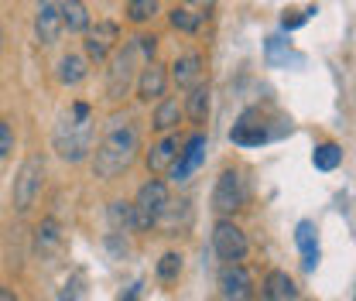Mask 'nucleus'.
I'll use <instances>...</instances> for the list:
<instances>
[{"instance_id":"26","label":"nucleus","mask_w":356,"mask_h":301,"mask_svg":"<svg viewBox=\"0 0 356 301\" xmlns=\"http://www.w3.org/2000/svg\"><path fill=\"white\" fill-rule=\"evenodd\" d=\"M295 55H291V44L284 42V38H277V35H270L267 38V62L270 65H288ZM295 62H302V58H295Z\"/></svg>"},{"instance_id":"11","label":"nucleus","mask_w":356,"mask_h":301,"mask_svg":"<svg viewBox=\"0 0 356 301\" xmlns=\"http://www.w3.org/2000/svg\"><path fill=\"white\" fill-rule=\"evenodd\" d=\"M168 83H172V76L165 72V65H158L154 58L144 62L140 72H137V99H140V103L161 99V96L168 92Z\"/></svg>"},{"instance_id":"10","label":"nucleus","mask_w":356,"mask_h":301,"mask_svg":"<svg viewBox=\"0 0 356 301\" xmlns=\"http://www.w3.org/2000/svg\"><path fill=\"white\" fill-rule=\"evenodd\" d=\"M206 161V133H192L188 140H181L178 161L172 165V181H188V174L199 172V165Z\"/></svg>"},{"instance_id":"1","label":"nucleus","mask_w":356,"mask_h":301,"mask_svg":"<svg viewBox=\"0 0 356 301\" xmlns=\"http://www.w3.org/2000/svg\"><path fill=\"white\" fill-rule=\"evenodd\" d=\"M137 151H140V130L131 117L117 113L110 117V124L103 127L99 140L92 144V174L103 178V181H113L124 172H131V165L137 161Z\"/></svg>"},{"instance_id":"6","label":"nucleus","mask_w":356,"mask_h":301,"mask_svg":"<svg viewBox=\"0 0 356 301\" xmlns=\"http://www.w3.org/2000/svg\"><path fill=\"white\" fill-rule=\"evenodd\" d=\"M247 206V178L236 168H226L213 185V209L220 215H233Z\"/></svg>"},{"instance_id":"20","label":"nucleus","mask_w":356,"mask_h":301,"mask_svg":"<svg viewBox=\"0 0 356 301\" xmlns=\"http://www.w3.org/2000/svg\"><path fill=\"white\" fill-rule=\"evenodd\" d=\"M58 247H62V229H58V222H55V219H42L38 229H35V254H38V257H48V254H55Z\"/></svg>"},{"instance_id":"17","label":"nucleus","mask_w":356,"mask_h":301,"mask_svg":"<svg viewBox=\"0 0 356 301\" xmlns=\"http://www.w3.org/2000/svg\"><path fill=\"white\" fill-rule=\"evenodd\" d=\"M261 295L267 301H291L298 298V288H295V281L284 270H270L264 277V284H261Z\"/></svg>"},{"instance_id":"14","label":"nucleus","mask_w":356,"mask_h":301,"mask_svg":"<svg viewBox=\"0 0 356 301\" xmlns=\"http://www.w3.org/2000/svg\"><path fill=\"white\" fill-rule=\"evenodd\" d=\"M202 72H206V62H202V55L199 51H185V55H178L175 65H172V83L178 89H188L199 86L202 83Z\"/></svg>"},{"instance_id":"3","label":"nucleus","mask_w":356,"mask_h":301,"mask_svg":"<svg viewBox=\"0 0 356 301\" xmlns=\"http://www.w3.org/2000/svg\"><path fill=\"white\" fill-rule=\"evenodd\" d=\"M144 62H147V58L140 55L137 38L127 42L124 48H117V51L110 55V69H106V99L120 103V99L131 92L134 83H137V72H140Z\"/></svg>"},{"instance_id":"32","label":"nucleus","mask_w":356,"mask_h":301,"mask_svg":"<svg viewBox=\"0 0 356 301\" xmlns=\"http://www.w3.org/2000/svg\"><path fill=\"white\" fill-rule=\"evenodd\" d=\"M188 3H199V10H202V14H206V7H209V3H213V0H188Z\"/></svg>"},{"instance_id":"31","label":"nucleus","mask_w":356,"mask_h":301,"mask_svg":"<svg viewBox=\"0 0 356 301\" xmlns=\"http://www.w3.org/2000/svg\"><path fill=\"white\" fill-rule=\"evenodd\" d=\"M0 301H17V295H14V291H7V288H0Z\"/></svg>"},{"instance_id":"9","label":"nucleus","mask_w":356,"mask_h":301,"mask_svg":"<svg viewBox=\"0 0 356 301\" xmlns=\"http://www.w3.org/2000/svg\"><path fill=\"white\" fill-rule=\"evenodd\" d=\"M35 38L38 44L51 48V44L62 38L65 31V21H62V0H35Z\"/></svg>"},{"instance_id":"15","label":"nucleus","mask_w":356,"mask_h":301,"mask_svg":"<svg viewBox=\"0 0 356 301\" xmlns=\"http://www.w3.org/2000/svg\"><path fill=\"white\" fill-rule=\"evenodd\" d=\"M229 140L233 144H240V147H257V144H264L267 140V127L264 120L250 110V113H243L236 124H233V130H229Z\"/></svg>"},{"instance_id":"2","label":"nucleus","mask_w":356,"mask_h":301,"mask_svg":"<svg viewBox=\"0 0 356 301\" xmlns=\"http://www.w3.org/2000/svg\"><path fill=\"white\" fill-rule=\"evenodd\" d=\"M51 144H55V154L69 165H79L92 154V144H96V120H92V106L89 103H72L51 133Z\"/></svg>"},{"instance_id":"25","label":"nucleus","mask_w":356,"mask_h":301,"mask_svg":"<svg viewBox=\"0 0 356 301\" xmlns=\"http://www.w3.org/2000/svg\"><path fill=\"white\" fill-rule=\"evenodd\" d=\"M168 21H172V28L175 31H185V35H195L199 28H202V10H192V7H175L172 14H168Z\"/></svg>"},{"instance_id":"27","label":"nucleus","mask_w":356,"mask_h":301,"mask_svg":"<svg viewBox=\"0 0 356 301\" xmlns=\"http://www.w3.org/2000/svg\"><path fill=\"white\" fill-rule=\"evenodd\" d=\"M158 14V0H127V17L134 24H147Z\"/></svg>"},{"instance_id":"12","label":"nucleus","mask_w":356,"mask_h":301,"mask_svg":"<svg viewBox=\"0 0 356 301\" xmlns=\"http://www.w3.org/2000/svg\"><path fill=\"white\" fill-rule=\"evenodd\" d=\"M220 295L222 298H233V301H243L254 295V277H250V270H247L240 260L226 263L220 270Z\"/></svg>"},{"instance_id":"8","label":"nucleus","mask_w":356,"mask_h":301,"mask_svg":"<svg viewBox=\"0 0 356 301\" xmlns=\"http://www.w3.org/2000/svg\"><path fill=\"white\" fill-rule=\"evenodd\" d=\"M117 42H120V28L117 21H96L86 28V42H83V51H86L89 62H106L113 51H117Z\"/></svg>"},{"instance_id":"18","label":"nucleus","mask_w":356,"mask_h":301,"mask_svg":"<svg viewBox=\"0 0 356 301\" xmlns=\"http://www.w3.org/2000/svg\"><path fill=\"white\" fill-rule=\"evenodd\" d=\"M89 76V58L86 55H62L58 58V83L62 86H79V83H86Z\"/></svg>"},{"instance_id":"28","label":"nucleus","mask_w":356,"mask_h":301,"mask_svg":"<svg viewBox=\"0 0 356 301\" xmlns=\"http://www.w3.org/2000/svg\"><path fill=\"white\" fill-rule=\"evenodd\" d=\"M178 274H181V254H165L158 260V277L161 281H175Z\"/></svg>"},{"instance_id":"29","label":"nucleus","mask_w":356,"mask_h":301,"mask_svg":"<svg viewBox=\"0 0 356 301\" xmlns=\"http://www.w3.org/2000/svg\"><path fill=\"white\" fill-rule=\"evenodd\" d=\"M10 151H14V130H10L7 120H0V161H3Z\"/></svg>"},{"instance_id":"16","label":"nucleus","mask_w":356,"mask_h":301,"mask_svg":"<svg viewBox=\"0 0 356 301\" xmlns=\"http://www.w3.org/2000/svg\"><path fill=\"white\" fill-rule=\"evenodd\" d=\"M181 117H185V106L178 103L175 96H161V99H158V106H154L151 127L158 130V133H172V130H178Z\"/></svg>"},{"instance_id":"13","label":"nucleus","mask_w":356,"mask_h":301,"mask_svg":"<svg viewBox=\"0 0 356 301\" xmlns=\"http://www.w3.org/2000/svg\"><path fill=\"white\" fill-rule=\"evenodd\" d=\"M178 151H181L178 133H165V137H161L158 144H151V151L144 154L147 172H151V174H168V172H172V165L178 161Z\"/></svg>"},{"instance_id":"21","label":"nucleus","mask_w":356,"mask_h":301,"mask_svg":"<svg viewBox=\"0 0 356 301\" xmlns=\"http://www.w3.org/2000/svg\"><path fill=\"white\" fill-rule=\"evenodd\" d=\"M185 117L192 124H206V117H209V86L206 83L188 89V96H185Z\"/></svg>"},{"instance_id":"5","label":"nucleus","mask_w":356,"mask_h":301,"mask_svg":"<svg viewBox=\"0 0 356 301\" xmlns=\"http://www.w3.org/2000/svg\"><path fill=\"white\" fill-rule=\"evenodd\" d=\"M168 202H172V195H168V185H165L161 178L144 181V185L137 188V195H134V222H137V229L158 226V219L165 215Z\"/></svg>"},{"instance_id":"4","label":"nucleus","mask_w":356,"mask_h":301,"mask_svg":"<svg viewBox=\"0 0 356 301\" xmlns=\"http://www.w3.org/2000/svg\"><path fill=\"white\" fill-rule=\"evenodd\" d=\"M42 188H44V158L42 154H28L21 161L17 174H14V188H10L14 209L21 215H28L35 209V202L42 199Z\"/></svg>"},{"instance_id":"19","label":"nucleus","mask_w":356,"mask_h":301,"mask_svg":"<svg viewBox=\"0 0 356 301\" xmlns=\"http://www.w3.org/2000/svg\"><path fill=\"white\" fill-rule=\"evenodd\" d=\"M295 243H298V250H302V263L312 270V267L318 263V236H315V222H309V219L298 222V229H295Z\"/></svg>"},{"instance_id":"33","label":"nucleus","mask_w":356,"mask_h":301,"mask_svg":"<svg viewBox=\"0 0 356 301\" xmlns=\"http://www.w3.org/2000/svg\"><path fill=\"white\" fill-rule=\"evenodd\" d=\"M0 48H3V28H0Z\"/></svg>"},{"instance_id":"22","label":"nucleus","mask_w":356,"mask_h":301,"mask_svg":"<svg viewBox=\"0 0 356 301\" xmlns=\"http://www.w3.org/2000/svg\"><path fill=\"white\" fill-rule=\"evenodd\" d=\"M106 219H110V229H113L117 236L137 229V222H134V202H124V199H113V202L106 206Z\"/></svg>"},{"instance_id":"7","label":"nucleus","mask_w":356,"mask_h":301,"mask_svg":"<svg viewBox=\"0 0 356 301\" xmlns=\"http://www.w3.org/2000/svg\"><path fill=\"white\" fill-rule=\"evenodd\" d=\"M213 250H216V257L226 260V263H233V260H243L247 257V250H250V243H247V233L233 222V219H226L220 215V222L213 226Z\"/></svg>"},{"instance_id":"30","label":"nucleus","mask_w":356,"mask_h":301,"mask_svg":"<svg viewBox=\"0 0 356 301\" xmlns=\"http://www.w3.org/2000/svg\"><path fill=\"white\" fill-rule=\"evenodd\" d=\"M137 48H140V55L151 62L154 51H158V38H154V35H137Z\"/></svg>"},{"instance_id":"24","label":"nucleus","mask_w":356,"mask_h":301,"mask_svg":"<svg viewBox=\"0 0 356 301\" xmlns=\"http://www.w3.org/2000/svg\"><path fill=\"white\" fill-rule=\"evenodd\" d=\"M62 21H65L69 31H86L89 24H92L83 0H65V3H62Z\"/></svg>"},{"instance_id":"23","label":"nucleus","mask_w":356,"mask_h":301,"mask_svg":"<svg viewBox=\"0 0 356 301\" xmlns=\"http://www.w3.org/2000/svg\"><path fill=\"white\" fill-rule=\"evenodd\" d=\"M312 165H315L318 172H336V168L343 165V147L332 144V140L318 144V147L312 151Z\"/></svg>"}]
</instances>
